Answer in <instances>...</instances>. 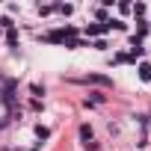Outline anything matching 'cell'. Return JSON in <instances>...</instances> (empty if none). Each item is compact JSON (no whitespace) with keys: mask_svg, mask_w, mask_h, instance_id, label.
<instances>
[{"mask_svg":"<svg viewBox=\"0 0 151 151\" xmlns=\"http://www.w3.org/2000/svg\"><path fill=\"white\" fill-rule=\"evenodd\" d=\"M83 80L86 83H95V86H107V89L113 86V80L110 77H101V74H89V77H83Z\"/></svg>","mask_w":151,"mask_h":151,"instance_id":"1","label":"cell"},{"mask_svg":"<svg viewBox=\"0 0 151 151\" xmlns=\"http://www.w3.org/2000/svg\"><path fill=\"white\" fill-rule=\"evenodd\" d=\"M139 77H142L145 83L151 80V65H148V62H142V65H139Z\"/></svg>","mask_w":151,"mask_h":151,"instance_id":"2","label":"cell"},{"mask_svg":"<svg viewBox=\"0 0 151 151\" xmlns=\"http://www.w3.org/2000/svg\"><path fill=\"white\" fill-rule=\"evenodd\" d=\"M110 30V24H92V27H86V33H107Z\"/></svg>","mask_w":151,"mask_h":151,"instance_id":"3","label":"cell"},{"mask_svg":"<svg viewBox=\"0 0 151 151\" xmlns=\"http://www.w3.org/2000/svg\"><path fill=\"white\" fill-rule=\"evenodd\" d=\"M36 136H39V139H47L50 130H47V127H36Z\"/></svg>","mask_w":151,"mask_h":151,"instance_id":"4","label":"cell"},{"mask_svg":"<svg viewBox=\"0 0 151 151\" xmlns=\"http://www.w3.org/2000/svg\"><path fill=\"white\" fill-rule=\"evenodd\" d=\"M56 9H59L62 15H71V12H74V6H68V3H65V6H56Z\"/></svg>","mask_w":151,"mask_h":151,"instance_id":"5","label":"cell"}]
</instances>
